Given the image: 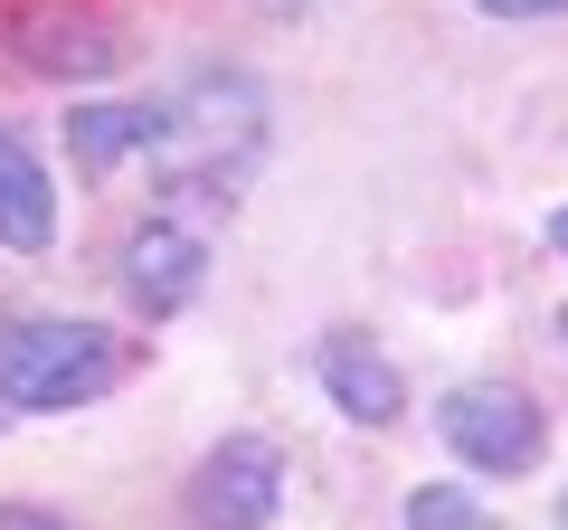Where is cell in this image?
<instances>
[{"label":"cell","instance_id":"5bb4252c","mask_svg":"<svg viewBox=\"0 0 568 530\" xmlns=\"http://www.w3.org/2000/svg\"><path fill=\"white\" fill-rule=\"evenodd\" d=\"M559 342H568V304H559Z\"/></svg>","mask_w":568,"mask_h":530},{"label":"cell","instance_id":"6da1fadb","mask_svg":"<svg viewBox=\"0 0 568 530\" xmlns=\"http://www.w3.org/2000/svg\"><path fill=\"white\" fill-rule=\"evenodd\" d=\"M265 143V95L246 77H200L181 104H162V143H152V162L171 171V181H200V190H237L246 162H256Z\"/></svg>","mask_w":568,"mask_h":530},{"label":"cell","instance_id":"9a60e30c","mask_svg":"<svg viewBox=\"0 0 568 530\" xmlns=\"http://www.w3.org/2000/svg\"><path fill=\"white\" fill-rule=\"evenodd\" d=\"M275 10H294V0H275Z\"/></svg>","mask_w":568,"mask_h":530},{"label":"cell","instance_id":"8fae6325","mask_svg":"<svg viewBox=\"0 0 568 530\" xmlns=\"http://www.w3.org/2000/svg\"><path fill=\"white\" fill-rule=\"evenodd\" d=\"M0 530H67L58 511H39V502H0Z\"/></svg>","mask_w":568,"mask_h":530},{"label":"cell","instance_id":"7a4b0ae2","mask_svg":"<svg viewBox=\"0 0 568 530\" xmlns=\"http://www.w3.org/2000/svg\"><path fill=\"white\" fill-rule=\"evenodd\" d=\"M114 369H123V350L104 323H58V313L48 323H10L0 332V408H29V417L85 408V398L114 388Z\"/></svg>","mask_w":568,"mask_h":530},{"label":"cell","instance_id":"4fadbf2b","mask_svg":"<svg viewBox=\"0 0 568 530\" xmlns=\"http://www.w3.org/2000/svg\"><path fill=\"white\" fill-rule=\"evenodd\" d=\"M549 246H559V256H568V208H559V218H549Z\"/></svg>","mask_w":568,"mask_h":530},{"label":"cell","instance_id":"9c48e42d","mask_svg":"<svg viewBox=\"0 0 568 530\" xmlns=\"http://www.w3.org/2000/svg\"><path fill=\"white\" fill-rule=\"evenodd\" d=\"M152 143H162V114H152V104H77V114H67L77 171H114L123 152H152Z\"/></svg>","mask_w":568,"mask_h":530},{"label":"cell","instance_id":"30bf717a","mask_svg":"<svg viewBox=\"0 0 568 530\" xmlns=\"http://www.w3.org/2000/svg\"><path fill=\"white\" fill-rule=\"evenodd\" d=\"M407 530H484V502H474V492L426 483V492H407Z\"/></svg>","mask_w":568,"mask_h":530},{"label":"cell","instance_id":"52a82bcc","mask_svg":"<svg viewBox=\"0 0 568 530\" xmlns=\"http://www.w3.org/2000/svg\"><path fill=\"white\" fill-rule=\"evenodd\" d=\"M323 388H332V408H342L351 427H398V408H407V379L361 342V332H332L323 342Z\"/></svg>","mask_w":568,"mask_h":530},{"label":"cell","instance_id":"8992f818","mask_svg":"<svg viewBox=\"0 0 568 530\" xmlns=\"http://www.w3.org/2000/svg\"><path fill=\"white\" fill-rule=\"evenodd\" d=\"M10 48H20V67H39V77H104V67H114L104 20H85V10H67V0L20 10V20H10Z\"/></svg>","mask_w":568,"mask_h":530},{"label":"cell","instance_id":"3957f363","mask_svg":"<svg viewBox=\"0 0 568 530\" xmlns=\"http://www.w3.org/2000/svg\"><path fill=\"white\" fill-rule=\"evenodd\" d=\"M436 436H446V446L465 455L474 473H530V465H540V446H549L540 408H530L521 388H503V379H465V388H446Z\"/></svg>","mask_w":568,"mask_h":530},{"label":"cell","instance_id":"ba28073f","mask_svg":"<svg viewBox=\"0 0 568 530\" xmlns=\"http://www.w3.org/2000/svg\"><path fill=\"white\" fill-rule=\"evenodd\" d=\"M48 237H58V190H48V171L29 162L10 133H0V246L39 256Z\"/></svg>","mask_w":568,"mask_h":530},{"label":"cell","instance_id":"5b68a950","mask_svg":"<svg viewBox=\"0 0 568 530\" xmlns=\"http://www.w3.org/2000/svg\"><path fill=\"white\" fill-rule=\"evenodd\" d=\"M200 275H209V246L190 237V227H171V218L133 227V246H123V294H133L152 323H162V313H181L190 294H200Z\"/></svg>","mask_w":568,"mask_h":530},{"label":"cell","instance_id":"7c38bea8","mask_svg":"<svg viewBox=\"0 0 568 530\" xmlns=\"http://www.w3.org/2000/svg\"><path fill=\"white\" fill-rule=\"evenodd\" d=\"M484 10H493V20H559L568 0H484Z\"/></svg>","mask_w":568,"mask_h":530},{"label":"cell","instance_id":"277c9868","mask_svg":"<svg viewBox=\"0 0 568 530\" xmlns=\"http://www.w3.org/2000/svg\"><path fill=\"white\" fill-rule=\"evenodd\" d=\"M284 511V455L275 436H227L190 473V521L200 530H265Z\"/></svg>","mask_w":568,"mask_h":530}]
</instances>
